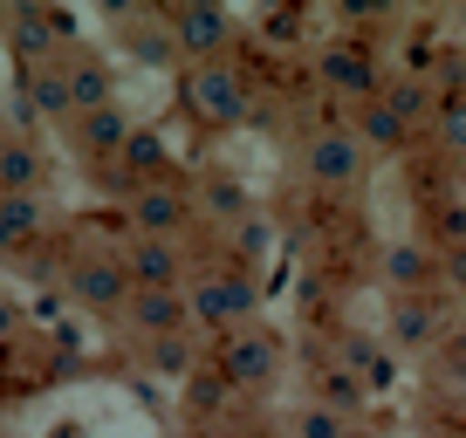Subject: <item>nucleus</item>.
<instances>
[{
    "mask_svg": "<svg viewBox=\"0 0 466 438\" xmlns=\"http://www.w3.org/2000/svg\"><path fill=\"white\" fill-rule=\"evenodd\" d=\"M15 322H21V315H15V302H0V343L15 336Z\"/></svg>",
    "mask_w": 466,
    "mask_h": 438,
    "instance_id": "nucleus-29",
    "label": "nucleus"
},
{
    "mask_svg": "<svg viewBox=\"0 0 466 438\" xmlns=\"http://www.w3.org/2000/svg\"><path fill=\"white\" fill-rule=\"evenodd\" d=\"M316 75L336 89V96H350V103L384 96V83H391V75L378 69V48H370V42H357V35H343V42H322Z\"/></svg>",
    "mask_w": 466,
    "mask_h": 438,
    "instance_id": "nucleus-4",
    "label": "nucleus"
},
{
    "mask_svg": "<svg viewBox=\"0 0 466 438\" xmlns=\"http://www.w3.org/2000/svg\"><path fill=\"white\" fill-rule=\"evenodd\" d=\"M186 308H192V329H213V336L248 329V322H254V281H248V267L192 274L186 281Z\"/></svg>",
    "mask_w": 466,
    "mask_h": 438,
    "instance_id": "nucleus-2",
    "label": "nucleus"
},
{
    "mask_svg": "<svg viewBox=\"0 0 466 438\" xmlns=\"http://www.w3.org/2000/svg\"><path fill=\"white\" fill-rule=\"evenodd\" d=\"M124 267H131L137 288H186V247L178 240H131Z\"/></svg>",
    "mask_w": 466,
    "mask_h": 438,
    "instance_id": "nucleus-12",
    "label": "nucleus"
},
{
    "mask_svg": "<svg viewBox=\"0 0 466 438\" xmlns=\"http://www.w3.org/2000/svg\"><path fill=\"white\" fill-rule=\"evenodd\" d=\"M213 370L233 383V391H261V383H275V370H281V336H275V329H261V322H248V329L219 336Z\"/></svg>",
    "mask_w": 466,
    "mask_h": 438,
    "instance_id": "nucleus-3",
    "label": "nucleus"
},
{
    "mask_svg": "<svg viewBox=\"0 0 466 438\" xmlns=\"http://www.w3.org/2000/svg\"><path fill=\"white\" fill-rule=\"evenodd\" d=\"M384 103H391L411 131H419V124H432V110H439L432 83H419V75H391V83H384Z\"/></svg>",
    "mask_w": 466,
    "mask_h": 438,
    "instance_id": "nucleus-21",
    "label": "nucleus"
},
{
    "mask_svg": "<svg viewBox=\"0 0 466 438\" xmlns=\"http://www.w3.org/2000/svg\"><path fill=\"white\" fill-rule=\"evenodd\" d=\"M69 294L83 308H96V315H124L137 281H131V267H124V254H89V261L69 267Z\"/></svg>",
    "mask_w": 466,
    "mask_h": 438,
    "instance_id": "nucleus-5",
    "label": "nucleus"
},
{
    "mask_svg": "<svg viewBox=\"0 0 466 438\" xmlns=\"http://www.w3.org/2000/svg\"><path fill=\"white\" fill-rule=\"evenodd\" d=\"M0 144H7V110H0Z\"/></svg>",
    "mask_w": 466,
    "mask_h": 438,
    "instance_id": "nucleus-31",
    "label": "nucleus"
},
{
    "mask_svg": "<svg viewBox=\"0 0 466 438\" xmlns=\"http://www.w3.org/2000/svg\"><path fill=\"white\" fill-rule=\"evenodd\" d=\"M165 158H172V151H165V137L137 124V131H131V144H124V158H116V164H124V178H131V185L145 192V185H165Z\"/></svg>",
    "mask_w": 466,
    "mask_h": 438,
    "instance_id": "nucleus-19",
    "label": "nucleus"
},
{
    "mask_svg": "<svg viewBox=\"0 0 466 438\" xmlns=\"http://www.w3.org/2000/svg\"><path fill=\"white\" fill-rule=\"evenodd\" d=\"M42 178H48V158L28 137H7V144H0V192H42Z\"/></svg>",
    "mask_w": 466,
    "mask_h": 438,
    "instance_id": "nucleus-20",
    "label": "nucleus"
},
{
    "mask_svg": "<svg viewBox=\"0 0 466 438\" xmlns=\"http://www.w3.org/2000/svg\"><path fill=\"white\" fill-rule=\"evenodd\" d=\"M145 343H165V336H192V308H186V288H137L131 308H124Z\"/></svg>",
    "mask_w": 466,
    "mask_h": 438,
    "instance_id": "nucleus-9",
    "label": "nucleus"
},
{
    "mask_svg": "<svg viewBox=\"0 0 466 438\" xmlns=\"http://www.w3.org/2000/svg\"><path fill=\"white\" fill-rule=\"evenodd\" d=\"M432 137L452 151V158H466V96H446L432 110Z\"/></svg>",
    "mask_w": 466,
    "mask_h": 438,
    "instance_id": "nucleus-23",
    "label": "nucleus"
},
{
    "mask_svg": "<svg viewBox=\"0 0 466 438\" xmlns=\"http://www.w3.org/2000/svg\"><path fill=\"white\" fill-rule=\"evenodd\" d=\"M364 397H370V391L350 377L343 363H329V370L316 377V404H322V411H336V418H357V411H364Z\"/></svg>",
    "mask_w": 466,
    "mask_h": 438,
    "instance_id": "nucleus-22",
    "label": "nucleus"
},
{
    "mask_svg": "<svg viewBox=\"0 0 466 438\" xmlns=\"http://www.w3.org/2000/svg\"><path fill=\"white\" fill-rule=\"evenodd\" d=\"M165 35H172V48L199 69V62H227V35H233V21H227V7H206V0H192V7H172L165 15Z\"/></svg>",
    "mask_w": 466,
    "mask_h": 438,
    "instance_id": "nucleus-6",
    "label": "nucleus"
},
{
    "mask_svg": "<svg viewBox=\"0 0 466 438\" xmlns=\"http://www.w3.org/2000/svg\"><path fill=\"white\" fill-rule=\"evenodd\" d=\"M295 438H350V418H336V411L309 404V411H295Z\"/></svg>",
    "mask_w": 466,
    "mask_h": 438,
    "instance_id": "nucleus-24",
    "label": "nucleus"
},
{
    "mask_svg": "<svg viewBox=\"0 0 466 438\" xmlns=\"http://www.w3.org/2000/svg\"><path fill=\"white\" fill-rule=\"evenodd\" d=\"M28 110H35V117H69L76 124V96H69V69H62V55L28 69Z\"/></svg>",
    "mask_w": 466,
    "mask_h": 438,
    "instance_id": "nucleus-16",
    "label": "nucleus"
},
{
    "mask_svg": "<svg viewBox=\"0 0 466 438\" xmlns=\"http://www.w3.org/2000/svg\"><path fill=\"white\" fill-rule=\"evenodd\" d=\"M178 96H186V110L199 124H213V131L248 124V110H254V89H248V75L233 69V62H199V69H186Z\"/></svg>",
    "mask_w": 466,
    "mask_h": 438,
    "instance_id": "nucleus-1",
    "label": "nucleus"
},
{
    "mask_svg": "<svg viewBox=\"0 0 466 438\" xmlns=\"http://www.w3.org/2000/svg\"><path fill=\"white\" fill-rule=\"evenodd\" d=\"M131 131H137V124H131V110H116V103H110V110H89V117H76V144H83L89 158H103V164H116V158H124Z\"/></svg>",
    "mask_w": 466,
    "mask_h": 438,
    "instance_id": "nucleus-13",
    "label": "nucleus"
},
{
    "mask_svg": "<svg viewBox=\"0 0 466 438\" xmlns=\"http://www.w3.org/2000/svg\"><path fill=\"white\" fill-rule=\"evenodd\" d=\"M350 131H357V144H378V151H405L411 137H419V131H411V124L398 117V110H391L384 96L357 103V117H350Z\"/></svg>",
    "mask_w": 466,
    "mask_h": 438,
    "instance_id": "nucleus-14",
    "label": "nucleus"
},
{
    "mask_svg": "<svg viewBox=\"0 0 466 438\" xmlns=\"http://www.w3.org/2000/svg\"><path fill=\"white\" fill-rule=\"evenodd\" d=\"M131 240H178L186 234V219H192V199L165 178V185H145V192H131Z\"/></svg>",
    "mask_w": 466,
    "mask_h": 438,
    "instance_id": "nucleus-8",
    "label": "nucleus"
},
{
    "mask_svg": "<svg viewBox=\"0 0 466 438\" xmlns=\"http://www.w3.org/2000/svg\"><path fill=\"white\" fill-rule=\"evenodd\" d=\"M151 363L172 370V377H178V370H192V336H165V343H151Z\"/></svg>",
    "mask_w": 466,
    "mask_h": 438,
    "instance_id": "nucleus-25",
    "label": "nucleus"
},
{
    "mask_svg": "<svg viewBox=\"0 0 466 438\" xmlns=\"http://www.w3.org/2000/svg\"><path fill=\"white\" fill-rule=\"evenodd\" d=\"M302 172H309V185H322V192L357 185V178H364V144H357V131H316L302 144Z\"/></svg>",
    "mask_w": 466,
    "mask_h": 438,
    "instance_id": "nucleus-7",
    "label": "nucleus"
},
{
    "mask_svg": "<svg viewBox=\"0 0 466 438\" xmlns=\"http://www.w3.org/2000/svg\"><path fill=\"white\" fill-rule=\"evenodd\" d=\"M439 281H446V288H460V294H466V247L439 254Z\"/></svg>",
    "mask_w": 466,
    "mask_h": 438,
    "instance_id": "nucleus-27",
    "label": "nucleus"
},
{
    "mask_svg": "<svg viewBox=\"0 0 466 438\" xmlns=\"http://www.w3.org/2000/svg\"><path fill=\"white\" fill-rule=\"evenodd\" d=\"M452 28H460V48H466V0L452 7Z\"/></svg>",
    "mask_w": 466,
    "mask_h": 438,
    "instance_id": "nucleus-30",
    "label": "nucleus"
},
{
    "mask_svg": "<svg viewBox=\"0 0 466 438\" xmlns=\"http://www.w3.org/2000/svg\"><path fill=\"white\" fill-rule=\"evenodd\" d=\"M384 281H391V294H439V247L432 240H391Z\"/></svg>",
    "mask_w": 466,
    "mask_h": 438,
    "instance_id": "nucleus-10",
    "label": "nucleus"
},
{
    "mask_svg": "<svg viewBox=\"0 0 466 438\" xmlns=\"http://www.w3.org/2000/svg\"><path fill=\"white\" fill-rule=\"evenodd\" d=\"M370 21H391V7H384V0H357V7H343V28H370Z\"/></svg>",
    "mask_w": 466,
    "mask_h": 438,
    "instance_id": "nucleus-26",
    "label": "nucleus"
},
{
    "mask_svg": "<svg viewBox=\"0 0 466 438\" xmlns=\"http://www.w3.org/2000/svg\"><path fill=\"white\" fill-rule=\"evenodd\" d=\"M42 219H48L42 192H0V254L28 247V240L42 234Z\"/></svg>",
    "mask_w": 466,
    "mask_h": 438,
    "instance_id": "nucleus-15",
    "label": "nucleus"
},
{
    "mask_svg": "<svg viewBox=\"0 0 466 438\" xmlns=\"http://www.w3.org/2000/svg\"><path fill=\"white\" fill-rule=\"evenodd\" d=\"M439 329H446L439 294H391V343L398 350H432Z\"/></svg>",
    "mask_w": 466,
    "mask_h": 438,
    "instance_id": "nucleus-11",
    "label": "nucleus"
},
{
    "mask_svg": "<svg viewBox=\"0 0 466 438\" xmlns=\"http://www.w3.org/2000/svg\"><path fill=\"white\" fill-rule=\"evenodd\" d=\"M62 69H69V96H76V117H89V110H110V69H103L96 55H62Z\"/></svg>",
    "mask_w": 466,
    "mask_h": 438,
    "instance_id": "nucleus-18",
    "label": "nucleus"
},
{
    "mask_svg": "<svg viewBox=\"0 0 466 438\" xmlns=\"http://www.w3.org/2000/svg\"><path fill=\"white\" fill-rule=\"evenodd\" d=\"M240 254H268V219H248V226H240Z\"/></svg>",
    "mask_w": 466,
    "mask_h": 438,
    "instance_id": "nucleus-28",
    "label": "nucleus"
},
{
    "mask_svg": "<svg viewBox=\"0 0 466 438\" xmlns=\"http://www.w3.org/2000/svg\"><path fill=\"white\" fill-rule=\"evenodd\" d=\"M336 363L350 370V377L364 383V391H391L398 383V363H391V350H378L370 336H343V356Z\"/></svg>",
    "mask_w": 466,
    "mask_h": 438,
    "instance_id": "nucleus-17",
    "label": "nucleus"
}]
</instances>
